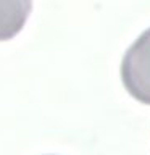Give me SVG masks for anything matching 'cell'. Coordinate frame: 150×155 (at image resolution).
<instances>
[{
    "instance_id": "obj_2",
    "label": "cell",
    "mask_w": 150,
    "mask_h": 155,
    "mask_svg": "<svg viewBox=\"0 0 150 155\" xmlns=\"http://www.w3.org/2000/svg\"><path fill=\"white\" fill-rule=\"evenodd\" d=\"M31 10L32 0H0V42L21 32Z\"/></svg>"
},
{
    "instance_id": "obj_1",
    "label": "cell",
    "mask_w": 150,
    "mask_h": 155,
    "mask_svg": "<svg viewBox=\"0 0 150 155\" xmlns=\"http://www.w3.org/2000/svg\"><path fill=\"white\" fill-rule=\"evenodd\" d=\"M121 79L129 95L150 105V28L126 50L121 61Z\"/></svg>"
}]
</instances>
